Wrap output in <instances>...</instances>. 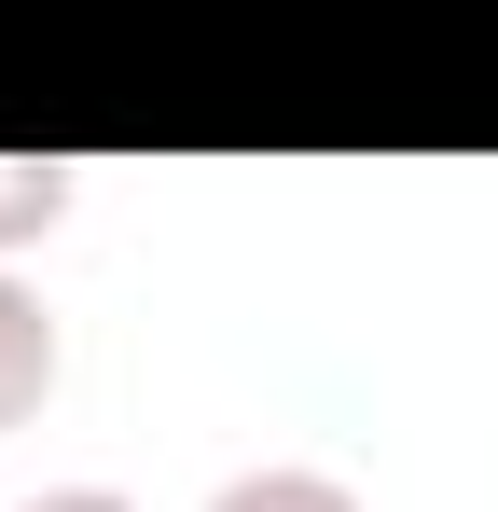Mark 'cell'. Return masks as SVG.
Wrapping results in <instances>:
<instances>
[{"label":"cell","instance_id":"1","mask_svg":"<svg viewBox=\"0 0 498 512\" xmlns=\"http://www.w3.org/2000/svg\"><path fill=\"white\" fill-rule=\"evenodd\" d=\"M56 374H70V346H56V305L28 291V277H0V443L56 402Z\"/></svg>","mask_w":498,"mask_h":512},{"label":"cell","instance_id":"2","mask_svg":"<svg viewBox=\"0 0 498 512\" xmlns=\"http://www.w3.org/2000/svg\"><path fill=\"white\" fill-rule=\"evenodd\" d=\"M70 194H83L70 153H0V250H42L70 222Z\"/></svg>","mask_w":498,"mask_h":512},{"label":"cell","instance_id":"3","mask_svg":"<svg viewBox=\"0 0 498 512\" xmlns=\"http://www.w3.org/2000/svg\"><path fill=\"white\" fill-rule=\"evenodd\" d=\"M208 512H360V499H346L332 471H236Z\"/></svg>","mask_w":498,"mask_h":512},{"label":"cell","instance_id":"4","mask_svg":"<svg viewBox=\"0 0 498 512\" xmlns=\"http://www.w3.org/2000/svg\"><path fill=\"white\" fill-rule=\"evenodd\" d=\"M14 512H139L125 485H42V499H14Z\"/></svg>","mask_w":498,"mask_h":512}]
</instances>
